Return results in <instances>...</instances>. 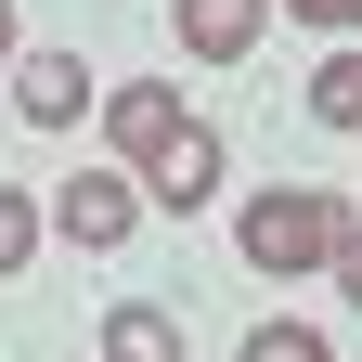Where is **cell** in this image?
<instances>
[{
    "mask_svg": "<svg viewBox=\"0 0 362 362\" xmlns=\"http://www.w3.org/2000/svg\"><path fill=\"white\" fill-rule=\"evenodd\" d=\"M233 233H246V259H259V272H324V259H337V233H349V207H337V194H310V181H272V194H246Z\"/></svg>",
    "mask_w": 362,
    "mask_h": 362,
    "instance_id": "cell-1",
    "label": "cell"
},
{
    "mask_svg": "<svg viewBox=\"0 0 362 362\" xmlns=\"http://www.w3.org/2000/svg\"><path fill=\"white\" fill-rule=\"evenodd\" d=\"M129 220H143V194H129L117 168H78L65 194H52V233H65V246H117Z\"/></svg>",
    "mask_w": 362,
    "mask_h": 362,
    "instance_id": "cell-2",
    "label": "cell"
},
{
    "mask_svg": "<svg viewBox=\"0 0 362 362\" xmlns=\"http://www.w3.org/2000/svg\"><path fill=\"white\" fill-rule=\"evenodd\" d=\"M13 117H26V129H78V117H90V65H78V52H26V65H13Z\"/></svg>",
    "mask_w": 362,
    "mask_h": 362,
    "instance_id": "cell-3",
    "label": "cell"
},
{
    "mask_svg": "<svg viewBox=\"0 0 362 362\" xmlns=\"http://www.w3.org/2000/svg\"><path fill=\"white\" fill-rule=\"evenodd\" d=\"M104 143H117L129 168H156V156L181 143V90H168V78H143V90H117V104H104Z\"/></svg>",
    "mask_w": 362,
    "mask_h": 362,
    "instance_id": "cell-4",
    "label": "cell"
},
{
    "mask_svg": "<svg viewBox=\"0 0 362 362\" xmlns=\"http://www.w3.org/2000/svg\"><path fill=\"white\" fill-rule=\"evenodd\" d=\"M143 194H156V207H207V194H220V129H207V117H181V143L143 168Z\"/></svg>",
    "mask_w": 362,
    "mask_h": 362,
    "instance_id": "cell-5",
    "label": "cell"
},
{
    "mask_svg": "<svg viewBox=\"0 0 362 362\" xmlns=\"http://www.w3.org/2000/svg\"><path fill=\"white\" fill-rule=\"evenodd\" d=\"M259 26H272V0H181V52L194 65H233Z\"/></svg>",
    "mask_w": 362,
    "mask_h": 362,
    "instance_id": "cell-6",
    "label": "cell"
},
{
    "mask_svg": "<svg viewBox=\"0 0 362 362\" xmlns=\"http://www.w3.org/2000/svg\"><path fill=\"white\" fill-rule=\"evenodd\" d=\"M104 362H181V310L117 298V310H104Z\"/></svg>",
    "mask_w": 362,
    "mask_h": 362,
    "instance_id": "cell-7",
    "label": "cell"
},
{
    "mask_svg": "<svg viewBox=\"0 0 362 362\" xmlns=\"http://www.w3.org/2000/svg\"><path fill=\"white\" fill-rule=\"evenodd\" d=\"M310 117H324V129H362V52L310 65Z\"/></svg>",
    "mask_w": 362,
    "mask_h": 362,
    "instance_id": "cell-8",
    "label": "cell"
},
{
    "mask_svg": "<svg viewBox=\"0 0 362 362\" xmlns=\"http://www.w3.org/2000/svg\"><path fill=\"white\" fill-rule=\"evenodd\" d=\"M26 246H39V207L13 194V181H0V272H26Z\"/></svg>",
    "mask_w": 362,
    "mask_h": 362,
    "instance_id": "cell-9",
    "label": "cell"
},
{
    "mask_svg": "<svg viewBox=\"0 0 362 362\" xmlns=\"http://www.w3.org/2000/svg\"><path fill=\"white\" fill-rule=\"evenodd\" d=\"M246 362H324V337H310V324H259V337H246Z\"/></svg>",
    "mask_w": 362,
    "mask_h": 362,
    "instance_id": "cell-10",
    "label": "cell"
},
{
    "mask_svg": "<svg viewBox=\"0 0 362 362\" xmlns=\"http://www.w3.org/2000/svg\"><path fill=\"white\" fill-rule=\"evenodd\" d=\"M324 272H337V298L362 310V220H349V233H337V259H324Z\"/></svg>",
    "mask_w": 362,
    "mask_h": 362,
    "instance_id": "cell-11",
    "label": "cell"
},
{
    "mask_svg": "<svg viewBox=\"0 0 362 362\" xmlns=\"http://www.w3.org/2000/svg\"><path fill=\"white\" fill-rule=\"evenodd\" d=\"M298 26H362V0H285Z\"/></svg>",
    "mask_w": 362,
    "mask_h": 362,
    "instance_id": "cell-12",
    "label": "cell"
},
{
    "mask_svg": "<svg viewBox=\"0 0 362 362\" xmlns=\"http://www.w3.org/2000/svg\"><path fill=\"white\" fill-rule=\"evenodd\" d=\"M0 65H26V26H13V0H0Z\"/></svg>",
    "mask_w": 362,
    "mask_h": 362,
    "instance_id": "cell-13",
    "label": "cell"
}]
</instances>
